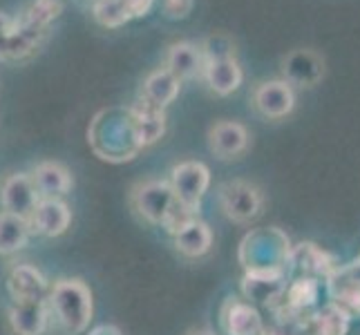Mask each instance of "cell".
Here are the masks:
<instances>
[{
    "instance_id": "3957f363",
    "label": "cell",
    "mask_w": 360,
    "mask_h": 335,
    "mask_svg": "<svg viewBox=\"0 0 360 335\" xmlns=\"http://www.w3.org/2000/svg\"><path fill=\"white\" fill-rule=\"evenodd\" d=\"M340 268L338 259L314 242H300L289 248L284 272L287 277H311L316 282H329Z\"/></svg>"
},
{
    "instance_id": "7c38bea8",
    "label": "cell",
    "mask_w": 360,
    "mask_h": 335,
    "mask_svg": "<svg viewBox=\"0 0 360 335\" xmlns=\"http://www.w3.org/2000/svg\"><path fill=\"white\" fill-rule=\"evenodd\" d=\"M130 126L136 143L150 145L166 132V112L164 107H157L146 98H139L130 110Z\"/></svg>"
},
{
    "instance_id": "8992f818",
    "label": "cell",
    "mask_w": 360,
    "mask_h": 335,
    "mask_svg": "<svg viewBox=\"0 0 360 335\" xmlns=\"http://www.w3.org/2000/svg\"><path fill=\"white\" fill-rule=\"evenodd\" d=\"M329 304L336 306L349 320H360V266L354 262L333 272L327 282Z\"/></svg>"
},
{
    "instance_id": "ffe728a7",
    "label": "cell",
    "mask_w": 360,
    "mask_h": 335,
    "mask_svg": "<svg viewBox=\"0 0 360 335\" xmlns=\"http://www.w3.org/2000/svg\"><path fill=\"white\" fill-rule=\"evenodd\" d=\"M179 90H181V83L172 77L168 70H155L153 74H148V79L143 81L141 98L150 101L157 107H166L175 101Z\"/></svg>"
},
{
    "instance_id": "5bb4252c",
    "label": "cell",
    "mask_w": 360,
    "mask_h": 335,
    "mask_svg": "<svg viewBox=\"0 0 360 335\" xmlns=\"http://www.w3.org/2000/svg\"><path fill=\"white\" fill-rule=\"evenodd\" d=\"M30 177L41 199H58V197H63L72 190L70 170L56 164V161H43V164L34 166Z\"/></svg>"
},
{
    "instance_id": "4dcf8cb0",
    "label": "cell",
    "mask_w": 360,
    "mask_h": 335,
    "mask_svg": "<svg viewBox=\"0 0 360 335\" xmlns=\"http://www.w3.org/2000/svg\"><path fill=\"white\" fill-rule=\"evenodd\" d=\"M356 264H358V266H360V255H358V259H356Z\"/></svg>"
},
{
    "instance_id": "9c48e42d",
    "label": "cell",
    "mask_w": 360,
    "mask_h": 335,
    "mask_svg": "<svg viewBox=\"0 0 360 335\" xmlns=\"http://www.w3.org/2000/svg\"><path fill=\"white\" fill-rule=\"evenodd\" d=\"M248 145H251V134L240 121L221 119L208 130V147L219 161L240 159L248 150Z\"/></svg>"
},
{
    "instance_id": "277c9868",
    "label": "cell",
    "mask_w": 360,
    "mask_h": 335,
    "mask_svg": "<svg viewBox=\"0 0 360 335\" xmlns=\"http://www.w3.org/2000/svg\"><path fill=\"white\" fill-rule=\"evenodd\" d=\"M132 208L136 210V215L150 223H164L166 215L170 213V208L177 204V197L172 192L170 183L164 181H143L139 185H134L132 190Z\"/></svg>"
},
{
    "instance_id": "603a6c76",
    "label": "cell",
    "mask_w": 360,
    "mask_h": 335,
    "mask_svg": "<svg viewBox=\"0 0 360 335\" xmlns=\"http://www.w3.org/2000/svg\"><path fill=\"white\" fill-rule=\"evenodd\" d=\"M60 14H63V0H34V3L20 14L18 22L25 25V27L47 32L49 25Z\"/></svg>"
},
{
    "instance_id": "9a60e30c",
    "label": "cell",
    "mask_w": 360,
    "mask_h": 335,
    "mask_svg": "<svg viewBox=\"0 0 360 335\" xmlns=\"http://www.w3.org/2000/svg\"><path fill=\"white\" fill-rule=\"evenodd\" d=\"M72 213L60 199H41L30 217L32 232H41L45 237H58L70 226Z\"/></svg>"
},
{
    "instance_id": "30bf717a",
    "label": "cell",
    "mask_w": 360,
    "mask_h": 335,
    "mask_svg": "<svg viewBox=\"0 0 360 335\" xmlns=\"http://www.w3.org/2000/svg\"><path fill=\"white\" fill-rule=\"evenodd\" d=\"M219 322L226 335H259V331L264 329L262 315L255 304L242 300V297H229L221 306Z\"/></svg>"
},
{
    "instance_id": "f546056e",
    "label": "cell",
    "mask_w": 360,
    "mask_h": 335,
    "mask_svg": "<svg viewBox=\"0 0 360 335\" xmlns=\"http://www.w3.org/2000/svg\"><path fill=\"white\" fill-rule=\"evenodd\" d=\"M186 335H215V333H210V331H206V329H193V331H188Z\"/></svg>"
},
{
    "instance_id": "7402d4cb",
    "label": "cell",
    "mask_w": 360,
    "mask_h": 335,
    "mask_svg": "<svg viewBox=\"0 0 360 335\" xmlns=\"http://www.w3.org/2000/svg\"><path fill=\"white\" fill-rule=\"evenodd\" d=\"M45 291V280L34 266H18L9 275V293L14 302L25 300H41Z\"/></svg>"
},
{
    "instance_id": "ba28073f",
    "label": "cell",
    "mask_w": 360,
    "mask_h": 335,
    "mask_svg": "<svg viewBox=\"0 0 360 335\" xmlns=\"http://www.w3.org/2000/svg\"><path fill=\"white\" fill-rule=\"evenodd\" d=\"M282 74L291 88H316L325 79V58L314 49H293L282 58Z\"/></svg>"
},
{
    "instance_id": "52a82bcc",
    "label": "cell",
    "mask_w": 360,
    "mask_h": 335,
    "mask_svg": "<svg viewBox=\"0 0 360 335\" xmlns=\"http://www.w3.org/2000/svg\"><path fill=\"white\" fill-rule=\"evenodd\" d=\"M251 103L259 117L280 121L295 107V92L287 81H262L251 94Z\"/></svg>"
},
{
    "instance_id": "6da1fadb",
    "label": "cell",
    "mask_w": 360,
    "mask_h": 335,
    "mask_svg": "<svg viewBox=\"0 0 360 335\" xmlns=\"http://www.w3.org/2000/svg\"><path fill=\"white\" fill-rule=\"evenodd\" d=\"M52 311L70 335L79 333L92 317V295L79 280H60L52 291Z\"/></svg>"
},
{
    "instance_id": "7a4b0ae2",
    "label": "cell",
    "mask_w": 360,
    "mask_h": 335,
    "mask_svg": "<svg viewBox=\"0 0 360 335\" xmlns=\"http://www.w3.org/2000/svg\"><path fill=\"white\" fill-rule=\"evenodd\" d=\"M219 208L233 223H251L264 210V195L255 183L244 179H233L219 185L217 192Z\"/></svg>"
},
{
    "instance_id": "cb8c5ba5",
    "label": "cell",
    "mask_w": 360,
    "mask_h": 335,
    "mask_svg": "<svg viewBox=\"0 0 360 335\" xmlns=\"http://www.w3.org/2000/svg\"><path fill=\"white\" fill-rule=\"evenodd\" d=\"M92 14L96 22L103 25V27H121V25H126L130 20L121 0H94Z\"/></svg>"
},
{
    "instance_id": "ac0fdd59",
    "label": "cell",
    "mask_w": 360,
    "mask_h": 335,
    "mask_svg": "<svg viewBox=\"0 0 360 335\" xmlns=\"http://www.w3.org/2000/svg\"><path fill=\"white\" fill-rule=\"evenodd\" d=\"M11 324H14V331L20 335H41L47 327V308L43 300L14 302Z\"/></svg>"
},
{
    "instance_id": "d6986e66",
    "label": "cell",
    "mask_w": 360,
    "mask_h": 335,
    "mask_svg": "<svg viewBox=\"0 0 360 335\" xmlns=\"http://www.w3.org/2000/svg\"><path fill=\"white\" fill-rule=\"evenodd\" d=\"M210 246H213V232H210L208 223L200 219H195L191 226L175 235V248L188 259L204 257L210 251Z\"/></svg>"
},
{
    "instance_id": "44dd1931",
    "label": "cell",
    "mask_w": 360,
    "mask_h": 335,
    "mask_svg": "<svg viewBox=\"0 0 360 335\" xmlns=\"http://www.w3.org/2000/svg\"><path fill=\"white\" fill-rule=\"evenodd\" d=\"M30 235H32L30 219L11 213H0V255H11L20 251L27 244Z\"/></svg>"
},
{
    "instance_id": "d4e9b609",
    "label": "cell",
    "mask_w": 360,
    "mask_h": 335,
    "mask_svg": "<svg viewBox=\"0 0 360 335\" xmlns=\"http://www.w3.org/2000/svg\"><path fill=\"white\" fill-rule=\"evenodd\" d=\"M204 60L210 63V60H221V58H235V43L229 39L226 34H213L200 45Z\"/></svg>"
},
{
    "instance_id": "484cf974",
    "label": "cell",
    "mask_w": 360,
    "mask_h": 335,
    "mask_svg": "<svg viewBox=\"0 0 360 335\" xmlns=\"http://www.w3.org/2000/svg\"><path fill=\"white\" fill-rule=\"evenodd\" d=\"M16 32H18V20L0 11V60L9 58V49L11 43H14Z\"/></svg>"
},
{
    "instance_id": "e0dca14e",
    "label": "cell",
    "mask_w": 360,
    "mask_h": 335,
    "mask_svg": "<svg viewBox=\"0 0 360 335\" xmlns=\"http://www.w3.org/2000/svg\"><path fill=\"white\" fill-rule=\"evenodd\" d=\"M297 327H302L304 335H347L352 329V320L327 302L322 308H316V311Z\"/></svg>"
},
{
    "instance_id": "8fae6325",
    "label": "cell",
    "mask_w": 360,
    "mask_h": 335,
    "mask_svg": "<svg viewBox=\"0 0 360 335\" xmlns=\"http://www.w3.org/2000/svg\"><path fill=\"white\" fill-rule=\"evenodd\" d=\"M0 197H3V206L5 213L18 215L30 219L36 204L41 202L39 192H36V185L32 181L30 175L25 172H16V175H9L3 183V190H0Z\"/></svg>"
},
{
    "instance_id": "83f0119b",
    "label": "cell",
    "mask_w": 360,
    "mask_h": 335,
    "mask_svg": "<svg viewBox=\"0 0 360 335\" xmlns=\"http://www.w3.org/2000/svg\"><path fill=\"white\" fill-rule=\"evenodd\" d=\"M121 5L123 9H126V14L132 18H143L148 11L153 9L155 5V0H121Z\"/></svg>"
},
{
    "instance_id": "4316f807",
    "label": "cell",
    "mask_w": 360,
    "mask_h": 335,
    "mask_svg": "<svg viewBox=\"0 0 360 335\" xmlns=\"http://www.w3.org/2000/svg\"><path fill=\"white\" fill-rule=\"evenodd\" d=\"M195 0H161V14L168 20H184L191 16Z\"/></svg>"
},
{
    "instance_id": "5b68a950",
    "label": "cell",
    "mask_w": 360,
    "mask_h": 335,
    "mask_svg": "<svg viewBox=\"0 0 360 335\" xmlns=\"http://www.w3.org/2000/svg\"><path fill=\"white\" fill-rule=\"evenodd\" d=\"M210 185V170L202 161H184V164L172 168L170 188L175 192L177 202L200 210L202 197Z\"/></svg>"
},
{
    "instance_id": "f1b7e54d",
    "label": "cell",
    "mask_w": 360,
    "mask_h": 335,
    "mask_svg": "<svg viewBox=\"0 0 360 335\" xmlns=\"http://www.w3.org/2000/svg\"><path fill=\"white\" fill-rule=\"evenodd\" d=\"M259 335H289L287 331H280V329H269L264 327L262 331H259Z\"/></svg>"
},
{
    "instance_id": "4fadbf2b",
    "label": "cell",
    "mask_w": 360,
    "mask_h": 335,
    "mask_svg": "<svg viewBox=\"0 0 360 335\" xmlns=\"http://www.w3.org/2000/svg\"><path fill=\"white\" fill-rule=\"evenodd\" d=\"M204 65H206V60L202 54V47L188 41H181V43H172L168 47L164 70H168L172 77L181 83V81H191L195 77H202Z\"/></svg>"
},
{
    "instance_id": "2e32d148",
    "label": "cell",
    "mask_w": 360,
    "mask_h": 335,
    "mask_svg": "<svg viewBox=\"0 0 360 335\" xmlns=\"http://www.w3.org/2000/svg\"><path fill=\"white\" fill-rule=\"evenodd\" d=\"M202 79L206 81L210 92H215L217 96H229L240 90V85L244 81V72L238 63V58H221V60H210V63L204 65Z\"/></svg>"
}]
</instances>
